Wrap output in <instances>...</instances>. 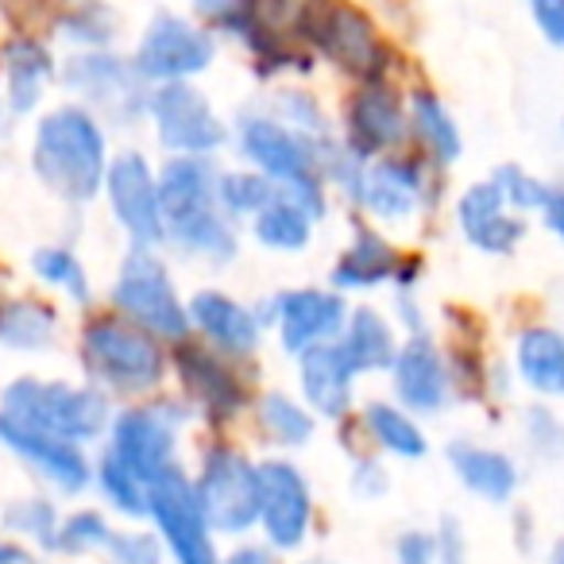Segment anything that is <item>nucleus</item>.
Listing matches in <instances>:
<instances>
[{
    "mask_svg": "<svg viewBox=\"0 0 564 564\" xmlns=\"http://www.w3.org/2000/svg\"><path fill=\"white\" fill-rule=\"evenodd\" d=\"M391 561L394 564H437V541H433V530H422V525L399 530L391 541Z\"/></svg>",
    "mask_w": 564,
    "mask_h": 564,
    "instance_id": "48",
    "label": "nucleus"
},
{
    "mask_svg": "<svg viewBox=\"0 0 564 564\" xmlns=\"http://www.w3.org/2000/svg\"><path fill=\"white\" fill-rule=\"evenodd\" d=\"M78 352L89 383L109 394V399H151V394L163 391L166 376H171V352H166L163 340L135 329L132 322L117 317L112 310L86 317Z\"/></svg>",
    "mask_w": 564,
    "mask_h": 564,
    "instance_id": "4",
    "label": "nucleus"
},
{
    "mask_svg": "<svg viewBox=\"0 0 564 564\" xmlns=\"http://www.w3.org/2000/svg\"><path fill=\"white\" fill-rule=\"evenodd\" d=\"M267 112H274L282 124L294 128V132L306 135V140H314V143H325V140H333V135H337V132H333V124H329V117H325L322 101H317L310 89H279Z\"/></svg>",
    "mask_w": 564,
    "mask_h": 564,
    "instance_id": "43",
    "label": "nucleus"
},
{
    "mask_svg": "<svg viewBox=\"0 0 564 564\" xmlns=\"http://www.w3.org/2000/svg\"><path fill=\"white\" fill-rule=\"evenodd\" d=\"M232 143L248 171L263 174L282 197L299 202L314 220H325L329 186H325L322 155H317L322 143L299 135L267 109L240 112L232 124Z\"/></svg>",
    "mask_w": 564,
    "mask_h": 564,
    "instance_id": "3",
    "label": "nucleus"
},
{
    "mask_svg": "<svg viewBox=\"0 0 564 564\" xmlns=\"http://www.w3.org/2000/svg\"><path fill=\"white\" fill-rule=\"evenodd\" d=\"M0 448H9L43 487H51L63 499H78L94 487V460L86 448L55 433L32 430L9 414H0Z\"/></svg>",
    "mask_w": 564,
    "mask_h": 564,
    "instance_id": "20",
    "label": "nucleus"
},
{
    "mask_svg": "<svg viewBox=\"0 0 564 564\" xmlns=\"http://www.w3.org/2000/svg\"><path fill=\"white\" fill-rule=\"evenodd\" d=\"M314 228H317V220L310 217L299 202H291V197H282V194H274L271 202L248 220L251 240L263 251H274V256H302V251L314 243Z\"/></svg>",
    "mask_w": 564,
    "mask_h": 564,
    "instance_id": "33",
    "label": "nucleus"
},
{
    "mask_svg": "<svg viewBox=\"0 0 564 564\" xmlns=\"http://www.w3.org/2000/svg\"><path fill=\"white\" fill-rule=\"evenodd\" d=\"M112 533H117V522H112L109 510H101V507L66 510L63 522H58L51 553H58V556H105Z\"/></svg>",
    "mask_w": 564,
    "mask_h": 564,
    "instance_id": "38",
    "label": "nucleus"
},
{
    "mask_svg": "<svg viewBox=\"0 0 564 564\" xmlns=\"http://www.w3.org/2000/svg\"><path fill=\"white\" fill-rule=\"evenodd\" d=\"M55 24L58 35L66 43H74L78 51H109L112 40H117V17H112V9L101 4V0H78Z\"/></svg>",
    "mask_w": 564,
    "mask_h": 564,
    "instance_id": "40",
    "label": "nucleus"
},
{
    "mask_svg": "<svg viewBox=\"0 0 564 564\" xmlns=\"http://www.w3.org/2000/svg\"><path fill=\"white\" fill-rule=\"evenodd\" d=\"M491 182L499 186V194L507 197L510 209L522 213V217H525V213H541V205H545V197H549V182L538 178V174H530L525 166H518V163L495 166Z\"/></svg>",
    "mask_w": 564,
    "mask_h": 564,
    "instance_id": "45",
    "label": "nucleus"
},
{
    "mask_svg": "<svg viewBox=\"0 0 564 564\" xmlns=\"http://www.w3.org/2000/svg\"><path fill=\"white\" fill-rule=\"evenodd\" d=\"M541 220H545V228L564 248V182H549V197H545V205H541Z\"/></svg>",
    "mask_w": 564,
    "mask_h": 564,
    "instance_id": "51",
    "label": "nucleus"
},
{
    "mask_svg": "<svg viewBox=\"0 0 564 564\" xmlns=\"http://www.w3.org/2000/svg\"><path fill=\"white\" fill-rule=\"evenodd\" d=\"M58 522H63V510L51 495H24V499H12L0 514V525L4 533L24 545H32L35 553H51L55 545Z\"/></svg>",
    "mask_w": 564,
    "mask_h": 564,
    "instance_id": "36",
    "label": "nucleus"
},
{
    "mask_svg": "<svg viewBox=\"0 0 564 564\" xmlns=\"http://www.w3.org/2000/svg\"><path fill=\"white\" fill-rule=\"evenodd\" d=\"M259 456H251L243 445H236L228 433L205 441L197 448V460L189 468V487L202 507L205 522L217 538L240 541L256 533L259 514Z\"/></svg>",
    "mask_w": 564,
    "mask_h": 564,
    "instance_id": "6",
    "label": "nucleus"
},
{
    "mask_svg": "<svg viewBox=\"0 0 564 564\" xmlns=\"http://www.w3.org/2000/svg\"><path fill=\"white\" fill-rule=\"evenodd\" d=\"M0 414L86 448L94 441H105L117 406L94 383L20 376L0 391Z\"/></svg>",
    "mask_w": 564,
    "mask_h": 564,
    "instance_id": "5",
    "label": "nucleus"
},
{
    "mask_svg": "<svg viewBox=\"0 0 564 564\" xmlns=\"http://www.w3.org/2000/svg\"><path fill=\"white\" fill-rule=\"evenodd\" d=\"M456 228L468 240V248L484 251V256H510L530 232L525 217L510 209L491 178L464 186V194L456 197Z\"/></svg>",
    "mask_w": 564,
    "mask_h": 564,
    "instance_id": "24",
    "label": "nucleus"
},
{
    "mask_svg": "<svg viewBox=\"0 0 564 564\" xmlns=\"http://www.w3.org/2000/svg\"><path fill=\"white\" fill-rule=\"evenodd\" d=\"M189 425H194V414L178 394L159 391L151 399L124 402L105 433V453L117 456L128 471H135L151 487L159 476L182 464V437Z\"/></svg>",
    "mask_w": 564,
    "mask_h": 564,
    "instance_id": "7",
    "label": "nucleus"
},
{
    "mask_svg": "<svg viewBox=\"0 0 564 564\" xmlns=\"http://www.w3.org/2000/svg\"><path fill=\"white\" fill-rule=\"evenodd\" d=\"M109 302H112V314L132 322L135 329L151 333V337L171 348L194 337L178 282H174L166 259L151 248L128 251L117 279H112Z\"/></svg>",
    "mask_w": 564,
    "mask_h": 564,
    "instance_id": "8",
    "label": "nucleus"
},
{
    "mask_svg": "<svg viewBox=\"0 0 564 564\" xmlns=\"http://www.w3.org/2000/svg\"><path fill=\"white\" fill-rule=\"evenodd\" d=\"M299 24L317 55L337 70L352 74L356 82L387 78V63H391L387 55L391 51H387V40L379 35L376 20L364 9H356L348 0H314L302 12Z\"/></svg>",
    "mask_w": 564,
    "mask_h": 564,
    "instance_id": "11",
    "label": "nucleus"
},
{
    "mask_svg": "<svg viewBox=\"0 0 564 564\" xmlns=\"http://www.w3.org/2000/svg\"><path fill=\"white\" fill-rule=\"evenodd\" d=\"M220 564H291L279 549H271L263 538H240L228 541V549H220Z\"/></svg>",
    "mask_w": 564,
    "mask_h": 564,
    "instance_id": "49",
    "label": "nucleus"
},
{
    "mask_svg": "<svg viewBox=\"0 0 564 564\" xmlns=\"http://www.w3.org/2000/svg\"><path fill=\"white\" fill-rule=\"evenodd\" d=\"M259 514L256 538H263L271 549H279L286 561L302 556L317 533V491L294 456H259Z\"/></svg>",
    "mask_w": 564,
    "mask_h": 564,
    "instance_id": "10",
    "label": "nucleus"
},
{
    "mask_svg": "<svg viewBox=\"0 0 564 564\" xmlns=\"http://www.w3.org/2000/svg\"><path fill=\"white\" fill-rule=\"evenodd\" d=\"M259 317L274 329L282 352L299 360L310 348L329 345V340L340 337L348 317V299L333 291V286H294V291L267 299Z\"/></svg>",
    "mask_w": 564,
    "mask_h": 564,
    "instance_id": "19",
    "label": "nucleus"
},
{
    "mask_svg": "<svg viewBox=\"0 0 564 564\" xmlns=\"http://www.w3.org/2000/svg\"><path fill=\"white\" fill-rule=\"evenodd\" d=\"M0 70H4V105H9L12 117H28V112L40 109L47 86L58 78L55 55L35 35L12 40L4 47V58H0Z\"/></svg>",
    "mask_w": 564,
    "mask_h": 564,
    "instance_id": "29",
    "label": "nucleus"
},
{
    "mask_svg": "<svg viewBox=\"0 0 564 564\" xmlns=\"http://www.w3.org/2000/svg\"><path fill=\"white\" fill-rule=\"evenodd\" d=\"M148 525L159 533L171 564H220V538L197 507L186 464H178L151 484Z\"/></svg>",
    "mask_w": 564,
    "mask_h": 564,
    "instance_id": "15",
    "label": "nucleus"
},
{
    "mask_svg": "<svg viewBox=\"0 0 564 564\" xmlns=\"http://www.w3.org/2000/svg\"><path fill=\"white\" fill-rule=\"evenodd\" d=\"M186 314L189 333H197L194 340H202L205 348L220 352L225 360L248 364L263 348V317L248 302L236 299V294L217 291V286H202V291H194L186 299Z\"/></svg>",
    "mask_w": 564,
    "mask_h": 564,
    "instance_id": "22",
    "label": "nucleus"
},
{
    "mask_svg": "<svg viewBox=\"0 0 564 564\" xmlns=\"http://www.w3.org/2000/svg\"><path fill=\"white\" fill-rule=\"evenodd\" d=\"M530 17L541 40L564 51V0H530Z\"/></svg>",
    "mask_w": 564,
    "mask_h": 564,
    "instance_id": "50",
    "label": "nucleus"
},
{
    "mask_svg": "<svg viewBox=\"0 0 564 564\" xmlns=\"http://www.w3.org/2000/svg\"><path fill=\"white\" fill-rule=\"evenodd\" d=\"M0 564H40V556H35L32 545L9 538V533H0Z\"/></svg>",
    "mask_w": 564,
    "mask_h": 564,
    "instance_id": "52",
    "label": "nucleus"
},
{
    "mask_svg": "<svg viewBox=\"0 0 564 564\" xmlns=\"http://www.w3.org/2000/svg\"><path fill=\"white\" fill-rule=\"evenodd\" d=\"M159 209H163V243H171L174 251L213 267L236 259L240 236L217 205L213 159H166L159 166Z\"/></svg>",
    "mask_w": 564,
    "mask_h": 564,
    "instance_id": "1",
    "label": "nucleus"
},
{
    "mask_svg": "<svg viewBox=\"0 0 564 564\" xmlns=\"http://www.w3.org/2000/svg\"><path fill=\"white\" fill-rule=\"evenodd\" d=\"M514 376L538 399H564V333L553 325H525L514 337Z\"/></svg>",
    "mask_w": 564,
    "mask_h": 564,
    "instance_id": "32",
    "label": "nucleus"
},
{
    "mask_svg": "<svg viewBox=\"0 0 564 564\" xmlns=\"http://www.w3.org/2000/svg\"><path fill=\"white\" fill-rule=\"evenodd\" d=\"M105 561L109 564H171L166 561V549L159 541V533L148 522L135 525H117L109 549H105Z\"/></svg>",
    "mask_w": 564,
    "mask_h": 564,
    "instance_id": "44",
    "label": "nucleus"
},
{
    "mask_svg": "<svg viewBox=\"0 0 564 564\" xmlns=\"http://www.w3.org/2000/svg\"><path fill=\"white\" fill-rule=\"evenodd\" d=\"M433 541H437V564H471V538L456 514L437 518Z\"/></svg>",
    "mask_w": 564,
    "mask_h": 564,
    "instance_id": "47",
    "label": "nucleus"
},
{
    "mask_svg": "<svg viewBox=\"0 0 564 564\" xmlns=\"http://www.w3.org/2000/svg\"><path fill=\"white\" fill-rule=\"evenodd\" d=\"M94 491L101 495L105 510L117 514V518H124L128 525L148 522V491L151 487L143 484L135 471H128L117 456L105 453V448L94 460Z\"/></svg>",
    "mask_w": 564,
    "mask_h": 564,
    "instance_id": "35",
    "label": "nucleus"
},
{
    "mask_svg": "<svg viewBox=\"0 0 564 564\" xmlns=\"http://www.w3.org/2000/svg\"><path fill=\"white\" fill-rule=\"evenodd\" d=\"M518 430H522V445L533 460H541V464L564 460V414H556L545 399L530 402V406L522 410Z\"/></svg>",
    "mask_w": 564,
    "mask_h": 564,
    "instance_id": "42",
    "label": "nucleus"
},
{
    "mask_svg": "<svg viewBox=\"0 0 564 564\" xmlns=\"http://www.w3.org/2000/svg\"><path fill=\"white\" fill-rule=\"evenodd\" d=\"M58 310L43 299H0V345L12 352H43L58 337Z\"/></svg>",
    "mask_w": 564,
    "mask_h": 564,
    "instance_id": "34",
    "label": "nucleus"
},
{
    "mask_svg": "<svg viewBox=\"0 0 564 564\" xmlns=\"http://www.w3.org/2000/svg\"><path fill=\"white\" fill-rule=\"evenodd\" d=\"M294 564H337V561H329V556H302V561H294Z\"/></svg>",
    "mask_w": 564,
    "mask_h": 564,
    "instance_id": "54",
    "label": "nucleus"
},
{
    "mask_svg": "<svg viewBox=\"0 0 564 564\" xmlns=\"http://www.w3.org/2000/svg\"><path fill=\"white\" fill-rule=\"evenodd\" d=\"M32 274L58 291L63 299H70L74 306H89L94 302V282H89L86 263L78 259V251L66 248V243H47L32 256Z\"/></svg>",
    "mask_w": 564,
    "mask_h": 564,
    "instance_id": "37",
    "label": "nucleus"
},
{
    "mask_svg": "<svg viewBox=\"0 0 564 564\" xmlns=\"http://www.w3.org/2000/svg\"><path fill=\"white\" fill-rule=\"evenodd\" d=\"M148 120L166 159H213L232 143V128L194 82L151 86Z\"/></svg>",
    "mask_w": 564,
    "mask_h": 564,
    "instance_id": "12",
    "label": "nucleus"
},
{
    "mask_svg": "<svg viewBox=\"0 0 564 564\" xmlns=\"http://www.w3.org/2000/svg\"><path fill=\"white\" fill-rule=\"evenodd\" d=\"M356 383L360 376L340 352L337 340L299 356V399L306 402L317 422L345 425L356 414Z\"/></svg>",
    "mask_w": 564,
    "mask_h": 564,
    "instance_id": "25",
    "label": "nucleus"
},
{
    "mask_svg": "<svg viewBox=\"0 0 564 564\" xmlns=\"http://www.w3.org/2000/svg\"><path fill=\"white\" fill-rule=\"evenodd\" d=\"M561 135H564V124H561Z\"/></svg>",
    "mask_w": 564,
    "mask_h": 564,
    "instance_id": "55",
    "label": "nucleus"
},
{
    "mask_svg": "<svg viewBox=\"0 0 564 564\" xmlns=\"http://www.w3.org/2000/svg\"><path fill=\"white\" fill-rule=\"evenodd\" d=\"M545 564H564V538H556L545 553Z\"/></svg>",
    "mask_w": 564,
    "mask_h": 564,
    "instance_id": "53",
    "label": "nucleus"
},
{
    "mask_svg": "<svg viewBox=\"0 0 564 564\" xmlns=\"http://www.w3.org/2000/svg\"><path fill=\"white\" fill-rule=\"evenodd\" d=\"M340 143L364 163L379 155H391L410 143V112L406 94L394 86L391 78H371L360 82L352 94L345 97V112H340Z\"/></svg>",
    "mask_w": 564,
    "mask_h": 564,
    "instance_id": "17",
    "label": "nucleus"
},
{
    "mask_svg": "<svg viewBox=\"0 0 564 564\" xmlns=\"http://www.w3.org/2000/svg\"><path fill=\"white\" fill-rule=\"evenodd\" d=\"M171 376L178 379V399L189 406L194 422H202L213 437L232 430L256 399L248 376H243V364L225 360L194 337L174 345Z\"/></svg>",
    "mask_w": 564,
    "mask_h": 564,
    "instance_id": "9",
    "label": "nucleus"
},
{
    "mask_svg": "<svg viewBox=\"0 0 564 564\" xmlns=\"http://www.w3.org/2000/svg\"><path fill=\"white\" fill-rule=\"evenodd\" d=\"M256 437L271 448L274 456H294L302 448L314 445L317 437V417L310 414V406L291 391H256L248 410Z\"/></svg>",
    "mask_w": 564,
    "mask_h": 564,
    "instance_id": "28",
    "label": "nucleus"
},
{
    "mask_svg": "<svg viewBox=\"0 0 564 564\" xmlns=\"http://www.w3.org/2000/svg\"><path fill=\"white\" fill-rule=\"evenodd\" d=\"M109 132L78 101L43 112L32 135V171L55 197L89 205L109 171Z\"/></svg>",
    "mask_w": 564,
    "mask_h": 564,
    "instance_id": "2",
    "label": "nucleus"
},
{
    "mask_svg": "<svg viewBox=\"0 0 564 564\" xmlns=\"http://www.w3.org/2000/svg\"><path fill=\"white\" fill-rule=\"evenodd\" d=\"M112 220L132 248H163V209H159V171L135 148H124L109 159L101 186Z\"/></svg>",
    "mask_w": 564,
    "mask_h": 564,
    "instance_id": "18",
    "label": "nucleus"
},
{
    "mask_svg": "<svg viewBox=\"0 0 564 564\" xmlns=\"http://www.w3.org/2000/svg\"><path fill=\"white\" fill-rule=\"evenodd\" d=\"M217 58V35L178 12H155L132 51V66L148 86L194 82Z\"/></svg>",
    "mask_w": 564,
    "mask_h": 564,
    "instance_id": "16",
    "label": "nucleus"
},
{
    "mask_svg": "<svg viewBox=\"0 0 564 564\" xmlns=\"http://www.w3.org/2000/svg\"><path fill=\"white\" fill-rule=\"evenodd\" d=\"M348 491L360 502H376L391 495V468H387L383 456L368 453V448H356L352 460H348Z\"/></svg>",
    "mask_w": 564,
    "mask_h": 564,
    "instance_id": "46",
    "label": "nucleus"
},
{
    "mask_svg": "<svg viewBox=\"0 0 564 564\" xmlns=\"http://www.w3.org/2000/svg\"><path fill=\"white\" fill-rule=\"evenodd\" d=\"M340 352L348 356V364L356 368V376H379V371H391L394 356H399V325L391 314L376 306H348L345 329L337 337Z\"/></svg>",
    "mask_w": 564,
    "mask_h": 564,
    "instance_id": "30",
    "label": "nucleus"
},
{
    "mask_svg": "<svg viewBox=\"0 0 564 564\" xmlns=\"http://www.w3.org/2000/svg\"><path fill=\"white\" fill-rule=\"evenodd\" d=\"M58 82L97 120H112V124L128 128L140 124V117H148L151 86L135 74L132 58H120L112 51H74L58 66Z\"/></svg>",
    "mask_w": 564,
    "mask_h": 564,
    "instance_id": "13",
    "label": "nucleus"
},
{
    "mask_svg": "<svg viewBox=\"0 0 564 564\" xmlns=\"http://www.w3.org/2000/svg\"><path fill=\"white\" fill-rule=\"evenodd\" d=\"M391 399L414 417H437L453 406V371L437 340L425 333H406L391 364Z\"/></svg>",
    "mask_w": 564,
    "mask_h": 564,
    "instance_id": "21",
    "label": "nucleus"
},
{
    "mask_svg": "<svg viewBox=\"0 0 564 564\" xmlns=\"http://www.w3.org/2000/svg\"><path fill=\"white\" fill-rule=\"evenodd\" d=\"M194 17L205 32L236 35L251 47L267 32L259 0H194Z\"/></svg>",
    "mask_w": 564,
    "mask_h": 564,
    "instance_id": "41",
    "label": "nucleus"
},
{
    "mask_svg": "<svg viewBox=\"0 0 564 564\" xmlns=\"http://www.w3.org/2000/svg\"><path fill=\"white\" fill-rule=\"evenodd\" d=\"M406 112H410V143H417V155L430 159L437 171L460 163V155H464L460 124H456L453 109L441 101L437 89H430V86L410 89Z\"/></svg>",
    "mask_w": 564,
    "mask_h": 564,
    "instance_id": "31",
    "label": "nucleus"
},
{
    "mask_svg": "<svg viewBox=\"0 0 564 564\" xmlns=\"http://www.w3.org/2000/svg\"><path fill=\"white\" fill-rule=\"evenodd\" d=\"M402 263H406V256L399 251V243L383 228L360 220L352 228V236H348V243L340 248L337 263H333L329 286L337 294L376 291V286H387V282H399Z\"/></svg>",
    "mask_w": 564,
    "mask_h": 564,
    "instance_id": "26",
    "label": "nucleus"
},
{
    "mask_svg": "<svg viewBox=\"0 0 564 564\" xmlns=\"http://www.w3.org/2000/svg\"><path fill=\"white\" fill-rule=\"evenodd\" d=\"M437 189V166L414 148L379 155L364 166V186L356 209L376 228H406L430 209Z\"/></svg>",
    "mask_w": 564,
    "mask_h": 564,
    "instance_id": "14",
    "label": "nucleus"
},
{
    "mask_svg": "<svg viewBox=\"0 0 564 564\" xmlns=\"http://www.w3.org/2000/svg\"><path fill=\"white\" fill-rule=\"evenodd\" d=\"M356 430L368 453L383 456V460L417 464L430 456V433H425L422 417L402 410L394 399H368L356 406Z\"/></svg>",
    "mask_w": 564,
    "mask_h": 564,
    "instance_id": "27",
    "label": "nucleus"
},
{
    "mask_svg": "<svg viewBox=\"0 0 564 564\" xmlns=\"http://www.w3.org/2000/svg\"><path fill=\"white\" fill-rule=\"evenodd\" d=\"M274 194L279 189L263 174L248 171V166H240V171H217V205L232 225H248Z\"/></svg>",
    "mask_w": 564,
    "mask_h": 564,
    "instance_id": "39",
    "label": "nucleus"
},
{
    "mask_svg": "<svg viewBox=\"0 0 564 564\" xmlns=\"http://www.w3.org/2000/svg\"><path fill=\"white\" fill-rule=\"evenodd\" d=\"M445 460L453 479L484 507H510L522 491V464L514 453L491 441L456 437L445 445Z\"/></svg>",
    "mask_w": 564,
    "mask_h": 564,
    "instance_id": "23",
    "label": "nucleus"
}]
</instances>
